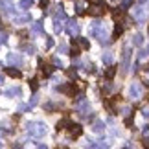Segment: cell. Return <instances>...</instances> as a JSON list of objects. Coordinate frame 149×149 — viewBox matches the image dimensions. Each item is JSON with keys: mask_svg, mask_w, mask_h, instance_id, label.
Wrapping results in <instances>:
<instances>
[{"mask_svg": "<svg viewBox=\"0 0 149 149\" xmlns=\"http://www.w3.org/2000/svg\"><path fill=\"white\" fill-rule=\"evenodd\" d=\"M112 17H114L116 20H120V19H123V17H125V11H123L122 8H116V9L112 11Z\"/></svg>", "mask_w": 149, "mask_h": 149, "instance_id": "5", "label": "cell"}, {"mask_svg": "<svg viewBox=\"0 0 149 149\" xmlns=\"http://www.w3.org/2000/svg\"><path fill=\"white\" fill-rule=\"evenodd\" d=\"M83 133V127L81 125H77V123H72V125H68V134H70V138H79Z\"/></svg>", "mask_w": 149, "mask_h": 149, "instance_id": "2", "label": "cell"}, {"mask_svg": "<svg viewBox=\"0 0 149 149\" xmlns=\"http://www.w3.org/2000/svg\"><path fill=\"white\" fill-rule=\"evenodd\" d=\"M87 13H88V15H92V17H101L103 13H105V6L100 4V2H92V6L88 8Z\"/></svg>", "mask_w": 149, "mask_h": 149, "instance_id": "1", "label": "cell"}, {"mask_svg": "<svg viewBox=\"0 0 149 149\" xmlns=\"http://www.w3.org/2000/svg\"><path fill=\"white\" fill-rule=\"evenodd\" d=\"M52 72H54V68H52L50 65H44V63H42V76L46 77V76H50Z\"/></svg>", "mask_w": 149, "mask_h": 149, "instance_id": "9", "label": "cell"}, {"mask_svg": "<svg viewBox=\"0 0 149 149\" xmlns=\"http://www.w3.org/2000/svg\"><path fill=\"white\" fill-rule=\"evenodd\" d=\"M68 125H70V122H68V118L61 120L59 123H57V131H63V129H68Z\"/></svg>", "mask_w": 149, "mask_h": 149, "instance_id": "7", "label": "cell"}, {"mask_svg": "<svg viewBox=\"0 0 149 149\" xmlns=\"http://www.w3.org/2000/svg\"><path fill=\"white\" fill-rule=\"evenodd\" d=\"M30 87H31L33 90H35V88L39 87V83H37V79H31V81H30Z\"/></svg>", "mask_w": 149, "mask_h": 149, "instance_id": "11", "label": "cell"}, {"mask_svg": "<svg viewBox=\"0 0 149 149\" xmlns=\"http://www.w3.org/2000/svg\"><path fill=\"white\" fill-rule=\"evenodd\" d=\"M81 54V46H79L77 41H72V50H70V55H79Z\"/></svg>", "mask_w": 149, "mask_h": 149, "instance_id": "3", "label": "cell"}, {"mask_svg": "<svg viewBox=\"0 0 149 149\" xmlns=\"http://www.w3.org/2000/svg\"><path fill=\"white\" fill-rule=\"evenodd\" d=\"M114 76H116V66H111L105 70V79H112Z\"/></svg>", "mask_w": 149, "mask_h": 149, "instance_id": "6", "label": "cell"}, {"mask_svg": "<svg viewBox=\"0 0 149 149\" xmlns=\"http://www.w3.org/2000/svg\"><path fill=\"white\" fill-rule=\"evenodd\" d=\"M122 33H123V24H122V22H118V24H116V28H114V33H112V37H114V39H118L120 35H122Z\"/></svg>", "mask_w": 149, "mask_h": 149, "instance_id": "4", "label": "cell"}, {"mask_svg": "<svg viewBox=\"0 0 149 149\" xmlns=\"http://www.w3.org/2000/svg\"><path fill=\"white\" fill-rule=\"evenodd\" d=\"M46 4H48V0H41V8H46Z\"/></svg>", "mask_w": 149, "mask_h": 149, "instance_id": "12", "label": "cell"}, {"mask_svg": "<svg viewBox=\"0 0 149 149\" xmlns=\"http://www.w3.org/2000/svg\"><path fill=\"white\" fill-rule=\"evenodd\" d=\"M6 74L9 77H20V72L19 70H13V68H6Z\"/></svg>", "mask_w": 149, "mask_h": 149, "instance_id": "8", "label": "cell"}, {"mask_svg": "<svg viewBox=\"0 0 149 149\" xmlns=\"http://www.w3.org/2000/svg\"><path fill=\"white\" fill-rule=\"evenodd\" d=\"M77 42H79V46H81L83 50H87V48H88V42H87V41H85V39H79V41H77Z\"/></svg>", "mask_w": 149, "mask_h": 149, "instance_id": "10", "label": "cell"}]
</instances>
